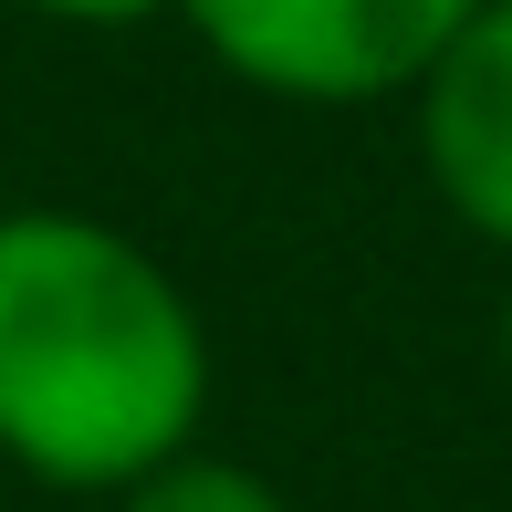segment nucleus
Segmentation results:
<instances>
[{"label": "nucleus", "mask_w": 512, "mask_h": 512, "mask_svg": "<svg viewBox=\"0 0 512 512\" xmlns=\"http://www.w3.org/2000/svg\"><path fill=\"white\" fill-rule=\"evenodd\" d=\"M209 324L168 262L95 209H0V460L115 492L199 450Z\"/></svg>", "instance_id": "1"}, {"label": "nucleus", "mask_w": 512, "mask_h": 512, "mask_svg": "<svg viewBox=\"0 0 512 512\" xmlns=\"http://www.w3.org/2000/svg\"><path fill=\"white\" fill-rule=\"evenodd\" d=\"M492 0H178L199 53L272 105H387L418 95Z\"/></svg>", "instance_id": "2"}, {"label": "nucleus", "mask_w": 512, "mask_h": 512, "mask_svg": "<svg viewBox=\"0 0 512 512\" xmlns=\"http://www.w3.org/2000/svg\"><path fill=\"white\" fill-rule=\"evenodd\" d=\"M418 168L471 241L512 251V0L471 21L418 84Z\"/></svg>", "instance_id": "3"}, {"label": "nucleus", "mask_w": 512, "mask_h": 512, "mask_svg": "<svg viewBox=\"0 0 512 512\" xmlns=\"http://www.w3.org/2000/svg\"><path fill=\"white\" fill-rule=\"evenodd\" d=\"M115 512H293L283 492H272L262 471H241V460H209V450H189V460H168V471H147Z\"/></svg>", "instance_id": "4"}, {"label": "nucleus", "mask_w": 512, "mask_h": 512, "mask_svg": "<svg viewBox=\"0 0 512 512\" xmlns=\"http://www.w3.org/2000/svg\"><path fill=\"white\" fill-rule=\"evenodd\" d=\"M21 11H42V21H63V32H136V21H157V11H178V0H21Z\"/></svg>", "instance_id": "5"}, {"label": "nucleus", "mask_w": 512, "mask_h": 512, "mask_svg": "<svg viewBox=\"0 0 512 512\" xmlns=\"http://www.w3.org/2000/svg\"><path fill=\"white\" fill-rule=\"evenodd\" d=\"M502 366H512V293H502Z\"/></svg>", "instance_id": "6"}]
</instances>
